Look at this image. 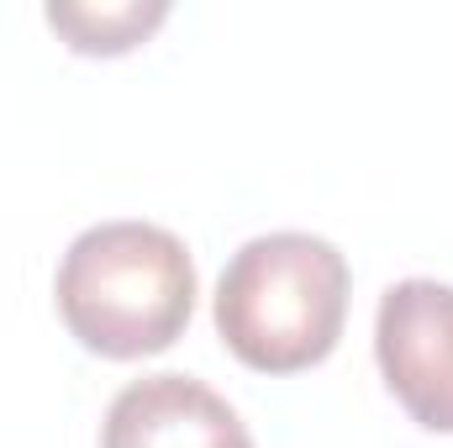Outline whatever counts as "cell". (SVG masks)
I'll use <instances>...</instances> for the list:
<instances>
[{
  "label": "cell",
  "mask_w": 453,
  "mask_h": 448,
  "mask_svg": "<svg viewBox=\"0 0 453 448\" xmlns=\"http://www.w3.org/2000/svg\"><path fill=\"white\" fill-rule=\"evenodd\" d=\"M53 301L80 348L101 359H148L190 328L196 264L158 222H96L69 243Z\"/></svg>",
  "instance_id": "obj_1"
},
{
  "label": "cell",
  "mask_w": 453,
  "mask_h": 448,
  "mask_svg": "<svg viewBox=\"0 0 453 448\" xmlns=\"http://www.w3.org/2000/svg\"><path fill=\"white\" fill-rule=\"evenodd\" d=\"M217 333L258 375L322 364L348 322V259L317 232H264L226 259L211 301Z\"/></svg>",
  "instance_id": "obj_2"
},
{
  "label": "cell",
  "mask_w": 453,
  "mask_h": 448,
  "mask_svg": "<svg viewBox=\"0 0 453 448\" xmlns=\"http://www.w3.org/2000/svg\"><path fill=\"white\" fill-rule=\"evenodd\" d=\"M374 359L411 422L453 433V285L395 280L374 312Z\"/></svg>",
  "instance_id": "obj_3"
},
{
  "label": "cell",
  "mask_w": 453,
  "mask_h": 448,
  "mask_svg": "<svg viewBox=\"0 0 453 448\" xmlns=\"http://www.w3.org/2000/svg\"><path fill=\"white\" fill-rule=\"evenodd\" d=\"M101 448H253L237 406L196 375H142L116 390L101 422Z\"/></svg>",
  "instance_id": "obj_4"
},
{
  "label": "cell",
  "mask_w": 453,
  "mask_h": 448,
  "mask_svg": "<svg viewBox=\"0 0 453 448\" xmlns=\"http://www.w3.org/2000/svg\"><path fill=\"white\" fill-rule=\"evenodd\" d=\"M169 16L164 0H121V5H48V27L74 48V53H90V58H116V53H132L158 21Z\"/></svg>",
  "instance_id": "obj_5"
}]
</instances>
